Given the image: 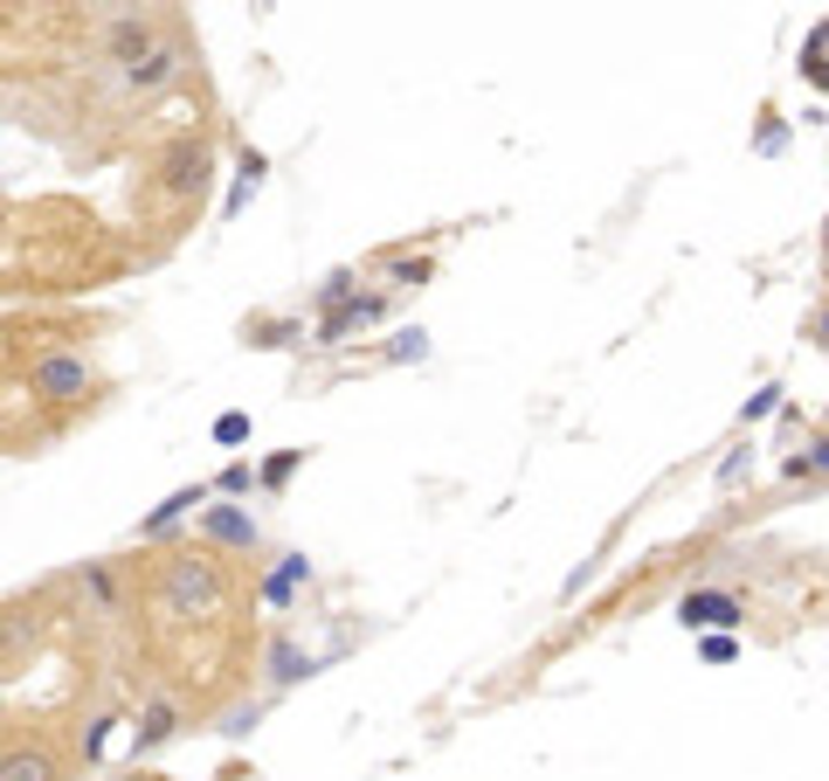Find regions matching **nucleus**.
<instances>
[{"mask_svg":"<svg viewBox=\"0 0 829 781\" xmlns=\"http://www.w3.org/2000/svg\"><path fill=\"white\" fill-rule=\"evenodd\" d=\"M166 595L173 602H194V609H215L222 595H228V581H222V567H215V554H173V567H166Z\"/></svg>","mask_w":829,"mask_h":781,"instance_id":"f257e3e1","label":"nucleus"},{"mask_svg":"<svg viewBox=\"0 0 829 781\" xmlns=\"http://www.w3.org/2000/svg\"><path fill=\"white\" fill-rule=\"evenodd\" d=\"M35 387H42L49 402H84L90 387H97V374H90L84 353H42L35 360Z\"/></svg>","mask_w":829,"mask_h":781,"instance_id":"f03ea898","label":"nucleus"},{"mask_svg":"<svg viewBox=\"0 0 829 781\" xmlns=\"http://www.w3.org/2000/svg\"><path fill=\"white\" fill-rule=\"evenodd\" d=\"M678 622L685 630H733V622H746V602L740 595H725V588H698V595H685L678 602Z\"/></svg>","mask_w":829,"mask_h":781,"instance_id":"7ed1b4c3","label":"nucleus"},{"mask_svg":"<svg viewBox=\"0 0 829 781\" xmlns=\"http://www.w3.org/2000/svg\"><path fill=\"white\" fill-rule=\"evenodd\" d=\"M201 533L215 539V546H236V554H249V546H256V518L236 512V505H207V512H201Z\"/></svg>","mask_w":829,"mask_h":781,"instance_id":"20e7f679","label":"nucleus"},{"mask_svg":"<svg viewBox=\"0 0 829 781\" xmlns=\"http://www.w3.org/2000/svg\"><path fill=\"white\" fill-rule=\"evenodd\" d=\"M180 734V706L173 698H152V706L139 713V726H132V753H152V747H166Z\"/></svg>","mask_w":829,"mask_h":781,"instance_id":"39448f33","label":"nucleus"},{"mask_svg":"<svg viewBox=\"0 0 829 781\" xmlns=\"http://www.w3.org/2000/svg\"><path fill=\"white\" fill-rule=\"evenodd\" d=\"M173 76H180V49L160 42V49H146V56L125 69V90H160V84H173Z\"/></svg>","mask_w":829,"mask_h":781,"instance_id":"423d86ee","label":"nucleus"},{"mask_svg":"<svg viewBox=\"0 0 829 781\" xmlns=\"http://www.w3.org/2000/svg\"><path fill=\"white\" fill-rule=\"evenodd\" d=\"M201 188H207V152H201V146H173V152H166V194L187 201V194H201Z\"/></svg>","mask_w":829,"mask_h":781,"instance_id":"0eeeda50","label":"nucleus"},{"mask_svg":"<svg viewBox=\"0 0 829 781\" xmlns=\"http://www.w3.org/2000/svg\"><path fill=\"white\" fill-rule=\"evenodd\" d=\"M0 781H56V753L49 747H8L0 753Z\"/></svg>","mask_w":829,"mask_h":781,"instance_id":"6e6552de","label":"nucleus"},{"mask_svg":"<svg viewBox=\"0 0 829 781\" xmlns=\"http://www.w3.org/2000/svg\"><path fill=\"white\" fill-rule=\"evenodd\" d=\"M304 581H311V560H304V554H283V560L270 567V581H263V602H270V609H291V595H298Z\"/></svg>","mask_w":829,"mask_h":781,"instance_id":"1a4fd4ad","label":"nucleus"},{"mask_svg":"<svg viewBox=\"0 0 829 781\" xmlns=\"http://www.w3.org/2000/svg\"><path fill=\"white\" fill-rule=\"evenodd\" d=\"M263 664H270V678H277V685H298V678H311V671H319V657H311V650L283 643V636L263 650Z\"/></svg>","mask_w":829,"mask_h":781,"instance_id":"9d476101","label":"nucleus"},{"mask_svg":"<svg viewBox=\"0 0 829 781\" xmlns=\"http://www.w3.org/2000/svg\"><path fill=\"white\" fill-rule=\"evenodd\" d=\"M146 49H160V35H152V21H111V56L132 69Z\"/></svg>","mask_w":829,"mask_h":781,"instance_id":"9b49d317","label":"nucleus"},{"mask_svg":"<svg viewBox=\"0 0 829 781\" xmlns=\"http://www.w3.org/2000/svg\"><path fill=\"white\" fill-rule=\"evenodd\" d=\"M380 311H387L380 298H353L346 311H332V319L319 325V340H325V346H332V340H346V332H359V325H374V319H380Z\"/></svg>","mask_w":829,"mask_h":781,"instance_id":"f8f14e48","label":"nucleus"},{"mask_svg":"<svg viewBox=\"0 0 829 781\" xmlns=\"http://www.w3.org/2000/svg\"><path fill=\"white\" fill-rule=\"evenodd\" d=\"M194 505H207V484H187V491H173V499H166L160 512H152V518H139V533H146V539H152V533H166L173 518H187Z\"/></svg>","mask_w":829,"mask_h":781,"instance_id":"ddd939ff","label":"nucleus"},{"mask_svg":"<svg viewBox=\"0 0 829 781\" xmlns=\"http://www.w3.org/2000/svg\"><path fill=\"white\" fill-rule=\"evenodd\" d=\"M76 588H84V595H90V602H97L104 616L118 609V581H111V567H84V575H76Z\"/></svg>","mask_w":829,"mask_h":781,"instance_id":"4468645a","label":"nucleus"},{"mask_svg":"<svg viewBox=\"0 0 829 781\" xmlns=\"http://www.w3.org/2000/svg\"><path fill=\"white\" fill-rule=\"evenodd\" d=\"M319 304H325V319H332V311H346V304H353V270H332V277L319 283Z\"/></svg>","mask_w":829,"mask_h":781,"instance_id":"2eb2a0df","label":"nucleus"},{"mask_svg":"<svg viewBox=\"0 0 829 781\" xmlns=\"http://www.w3.org/2000/svg\"><path fill=\"white\" fill-rule=\"evenodd\" d=\"M298 463H304V450H277V457L263 463V491H283V484H291V471H298Z\"/></svg>","mask_w":829,"mask_h":781,"instance_id":"dca6fc26","label":"nucleus"},{"mask_svg":"<svg viewBox=\"0 0 829 781\" xmlns=\"http://www.w3.org/2000/svg\"><path fill=\"white\" fill-rule=\"evenodd\" d=\"M387 277L395 283H429V256H387Z\"/></svg>","mask_w":829,"mask_h":781,"instance_id":"f3484780","label":"nucleus"},{"mask_svg":"<svg viewBox=\"0 0 829 781\" xmlns=\"http://www.w3.org/2000/svg\"><path fill=\"white\" fill-rule=\"evenodd\" d=\"M429 353V332L415 325V332H395V346H387V360H422Z\"/></svg>","mask_w":829,"mask_h":781,"instance_id":"a211bd4d","label":"nucleus"},{"mask_svg":"<svg viewBox=\"0 0 829 781\" xmlns=\"http://www.w3.org/2000/svg\"><path fill=\"white\" fill-rule=\"evenodd\" d=\"M809 471H829V436L816 442L809 457H788V478H809Z\"/></svg>","mask_w":829,"mask_h":781,"instance_id":"6ab92c4d","label":"nucleus"},{"mask_svg":"<svg viewBox=\"0 0 829 781\" xmlns=\"http://www.w3.org/2000/svg\"><path fill=\"white\" fill-rule=\"evenodd\" d=\"M243 436H249V415H236V408H228L222 422H215V442H243Z\"/></svg>","mask_w":829,"mask_h":781,"instance_id":"aec40b11","label":"nucleus"},{"mask_svg":"<svg viewBox=\"0 0 829 781\" xmlns=\"http://www.w3.org/2000/svg\"><path fill=\"white\" fill-rule=\"evenodd\" d=\"M256 719H263V706H236V713H228V719H222V734H236V740H243V734H249V726H256Z\"/></svg>","mask_w":829,"mask_h":781,"instance_id":"412c9836","label":"nucleus"},{"mask_svg":"<svg viewBox=\"0 0 829 781\" xmlns=\"http://www.w3.org/2000/svg\"><path fill=\"white\" fill-rule=\"evenodd\" d=\"M774 408H782V387H761V395L746 402V422H761V415H774Z\"/></svg>","mask_w":829,"mask_h":781,"instance_id":"4be33fe9","label":"nucleus"},{"mask_svg":"<svg viewBox=\"0 0 829 781\" xmlns=\"http://www.w3.org/2000/svg\"><path fill=\"white\" fill-rule=\"evenodd\" d=\"M698 650H706V664H725V657H740V643H733V636H706Z\"/></svg>","mask_w":829,"mask_h":781,"instance_id":"5701e85b","label":"nucleus"},{"mask_svg":"<svg viewBox=\"0 0 829 781\" xmlns=\"http://www.w3.org/2000/svg\"><path fill=\"white\" fill-rule=\"evenodd\" d=\"M215 491H249V463H228V471L215 478Z\"/></svg>","mask_w":829,"mask_h":781,"instance_id":"b1692460","label":"nucleus"},{"mask_svg":"<svg viewBox=\"0 0 829 781\" xmlns=\"http://www.w3.org/2000/svg\"><path fill=\"white\" fill-rule=\"evenodd\" d=\"M104 734H111V719H97L90 734H84V761H97V753H104Z\"/></svg>","mask_w":829,"mask_h":781,"instance_id":"393cba45","label":"nucleus"},{"mask_svg":"<svg viewBox=\"0 0 829 781\" xmlns=\"http://www.w3.org/2000/svg\"><path fill=\"white\" fill-rule=\"evenodd\" d=\"M816 340H822V346H829V311H822V325H816Z\"/></svg>","mask_w":829,"mask_h":781,"instance_id":"a878e982","label":"nucleus"}]
</instances>
